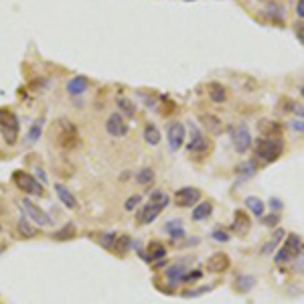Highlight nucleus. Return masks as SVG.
Wrapping results in <instances>:
<instances>
[{"mask_svg": "<svg viewBox=\"0 0 304 304\" xmlns=\"http://www.w3.org/2000/svg\"><path fill=\"white\" fill-rule=\"evenodd\" d=\"M254 146H256V156L264 162H274L276 158H280L284 150V144L280 138H258Z\"/></svg>", "mask_w": 304, "mask_h": 304, "instance_id": "nucleus-1", "label": "nucleus"}, {"mask_svg": "<svg viewBox=\"0 0 304 304\" xmlns=\"http://www.w3.org/2000/svg\"><path fill=\"white\" fill-rule=\"evenodd\" d=\"M12 183H14L22 193H27V195H33V197H43V195H45L43 185H41L33 174H29V172H24V170H14V172H12Z\"/></svg>", "mask_w": 304, "mask_h": 304, "instance_id": "nucleus-2", "label": "nucleus"}, {"mask_svg": "<svg viewBox=\"0 0 304 304\" xmlns=\"http://www.w3.org/2000/svg\"><path fill=\"white\" fill-rule=\"evenodd\" d=\"M55 134H57V142H59V146L65 148V150L75 148L77 142H79V138H77V128L69 122V120H65V118H61V120L57 122V126H55Z\"/></svg>", "mask_w": 304, "mask_h": 304, "instance_id": "nucleus-3", "label": "nucleus"}, {"mask_svg": "<svg viewBox=\"0 0 304 304\" xmlns=\"http://www.w3.org/2000/svg\"><path fill=\"white\" fill-rule=\"evenodd\" d=\"M187 152H189L191 156H195V158H205V156L211 152V142H209V138L203 136V132H201L195 124H191V144L187 146Z\"/></svg>", "mask_w": 304, "mask_h": 304, "instance_id": "nucleus-4", "label": "nucleus"}, {"mask_svg": "<svg viewBox=\"0 0 304 304\" xmlns=\"http://www.w3.org/2000/svg\"><path fill=\"white\" fill-rule=\"evenodd\" d=\"M20 207H22L24 215H27L33 223H37V225H41V227H51V225H53V219L49 217V213L43 211V209H41L39 205H35L33 201L22 199V201H20Z\"/></svg>", "mask_w": 304, "mask_h": 304, "instance_id": "nucleus-5", "label": "nucleus"}, {"mask_svg": "<svg viewBox=\"0 0 304 304\" xmlns=\"http://www.w3.org/2000/svg\"><path fill=\"white\" fill-rule=\"evenodd\" d=\"M300 251H302V239H300L296 233H292V235L286 237V243H284L282 249L276 254V264H284V262H288V260L300 256Z\"/></svg>", "mask_w": 304, "mask_h": 304, "instance_id": "nucleus-6", "label": "nucleus"}, {"mask_svg": "<svg viewBox=\"0 0 304 304\" xmlns=\"http://www.w3.org/2000/svg\"><path fill=\"white\" fill-rule=\"evenodd\" d=\"M0 132L4 134V140L8 144L16 142L18 136V120L14 114H10L8 110H0Z\"/></svg>", "mask_w": 304, "mask_h": 304, "instance_id": "nucleus-7", "label": "nucleus"}, {"mask_svg": "<svg viewBox=\"0 0 304 304\" xmlns=\"http://www.w3.org/2000/svg\"><path fill=\"white\" fill-rule=\"evenodd\" d=\"M229 132H231V142L235 146V152L243 154L251 148V134L245 124H239L237 128H229Z\"/></svg>", "mask_w": 304, "mask_h": 304, "instance_id": "nucleus-8", "label": "nucleus"}, {"mask_svg": "<svg viewBox=\"0 0 304 304\" xmlns=\"http://www.w3.org/2000/svg\"><path fill=\"white\" fill-rule=\"evenodd\" d=\"M185 136H187V130H185V126L181 122H170L166 126V140H168V146H170L172 152H176L183 146Z\"/></svg>", "mask_w": 304, "mask_h": 304, "instance_id": "nucleus-9", "label": "nucleus"}, {"mask_svg": "<svg viewBox=\"0 0 304 304\" xmlns=\"http://www.w3.org/2000/svg\"><path fill=\"white\" fill-rule=\"evenodd\" d=\"M199 199H201V193L195 187H183L174 193V203L179 207H195V203Z\"/></svg>", "mask_w": 304, "mask_h": 304, "instance_id": "nucleus-10", "label": "nucleus"}, {"mask_svg": "<svg viewBox=\"0 0 304 304\" xmlns=\"http://www.w3.org/2000/svg\"><path fill=\"white\" fill-rule=\"evenodd\" d=\"M106 130L114 138H124L128 134V124H126V120H124L122 114H112L108 118V122H106Z\"/></svg>", "mask_w": 304, "mask_h": 304, "instance_id": "nucleus-11", "label": "nucleus"}, {"mask_svg": "<svg viewBox=\"0 0 304 304\" xmlns=\"http://www.w3.org/2000/svg\"><path fill=\"white\" fill-rule=\"evenodd\" d=\"M229 264H231V260H229L227 254L217 251V254H213V256L207 260V270H209V272H213V274H221V272H225V270H227Z\"/></svg>", "mask_w": 304, "mask_h": 304, "instance_id": "nucleus-12", "label": "nucleus"}, {"mask_svg": "<svg viewBox=\"0 0 304 304\" xmlns=\"http://www.w3.org/2000/svg\"><path fill=\"white\" fill-rule=\"evenodd\" d=\"M162 209H164L162 205H156V203H150V201H148L146 207H142V209L138 211V223H142V225H144V223H152V221L162 213Z\"/></svg>", "mask_w": 304, "mask_h": 304, "instance_id": "nucleus-13", "label": "nucleus"}, {"mask_svg": "<svg viewBox=\"0 0 304 304\" xmlns=\"http://www.w3.org/2000/svg\"><path fill=\"white\" fill-rule=\"evenodd\" d=\"M249 227H251L249 217H247L243 211H235L233 223H231V231L237 233V235H247V233H249Z\"/></svg>", "mask_w": 304, "mask_h": 304, "instance_id": "nucleus-14", "label": "nucleus"}, {"mask_svg": "<svg viewBox=\"0 0 304 304\" xmlns=\"http://www.w3.org/2000/svg\"><path fill=\"white\" fill-rule=\"evenodd\" d=\"M87 87H89L87 79L77 75L73 77V79H69V83H67V93H69V95H81V93L87 91Z\"/></svg>", "mask_w": 304, "mask_h": 304, "instance_id": "nucleus-15", "label": "nucleus"}, {"mask_svg": "<svg viewBox=\"0 0 304 304\" xmlns=\"http://www.w3.org/2000/svg\"><path fill=\"white\" fill-rule=\"evenodd\" d=\"M55 191H57V197L61 199V203L65 205V207H69V209H75L77 207V199L71 195V191L67 189V187H63L61 183L59 185H55Z\"/></svg>", "mask_w": 304, "mask_h": 304, "instance_id": "nucleus-16", "label": "nucleus"}, {"mask_svg": "<svg viewBox=\"0 0 304 304\" xmlns=\"http://www.w3.org/2000/svg\"><path fill=\"white\" fill-rule=\"evenodd\" d=\"M211 213H213V203L203 201V203L195 205V209H193V219H195V221H203V219L211 217Z\"/></svg>", "mask_w": 304, "mask_h": 304, "instance_id": "nucleus-17", "label": "nucleus"}, {"mask_svg": "<svg viewBox=\"0 0 304 304\" xmlns=\"http://www.w3.org/2000/svg\"><path fill=\"white\" fill-rule=\"evenodd\" d=\"M209 97L215 104H223L227 99V91H225V87L221 83H211L209 85Z\"/></svg>", "mask_w": 304, "mask_h": 304, "instance_id": "nucleus-18", "label": "nucleus"}, {"mask_svg": "<svg viewBox=\"0 0 304 304\" xmlns=\"http://www.w3.org/2000/svg\"><path fill=\"white\" fill-rule=\"evenodd\" d=\"M164 254H166V249H164V245L160 241H150L148 243V251H146V260L154 262L158 258H164Z\"/></svg>", "mask_w": 304, "mask_h": 304, "instance_id": "nucleus-19", "label": "nucleus"}, {"mask_svg": "<svg viewBox=\"0 0 304 304\" xmlns=\"http://www.w3.org/2000/svg\"><path fill=\"white\" fill-rule=\"evenodd\" d=\"M237 172H239V176H243V181H245V179H249V176H254V174L258 172V162H256V160H247V162H243V164L237 166Z\"/></svg>", "mask_w": 304, "mask_h": 304, "instance_id": "nucleus-20", "label": "nucleus"}, {"mask_svg": "<svg viewBox=\"0 0 304 304\" xmlns=\"http://www.w3.org/2000/svg\"><path fill=\"white\" fill-rule=\"evenodd\" d=\"M144 140L150 144V146H156L160 142V130L154 126V124H146L144 128Z\"/></svg>", "mask_w": 304, "mask_h": 304, "instance_id": "nucleus-21", "label": "nucleus"}, {"mask_svg": "<svg viewBox=\"0 0 304 304\" xmlns=\"http://www.w3.org/2000/svg\"><path fill=\"white\" fill-rule=\"evenodd\" d=\"M130 245H132V239H130V235H120V237H116V241H114V251L116 254H126L128 249H130Z\"/></svg>", "mask_w": 304, "mask_h": 304, "instance_id": "nucleus-22", "label": "nucleus"}, {"mask_svg": "<svg viewBox=\"0 0 304 304\" xmlns=\"http://www.w3.org/2000/svg\"><path fill=\"white\" fill-rule=\"evenodd\" d=\"M136 181H138V185H142V187H150V185H154V170L148 168V166L140 168V172L136 174Z\"/></svg>", "mask_w": 304, "mask_h": 304, "instance_id": "nucleus-23", "label": "nucleus"}, {"mask_svg": "<svg viewBox=\"0 0 304 304\" xmlns=\"http://www.w3.org/2000/svg\"><path fill=\"white\" fill-rule=\"evenodd\" d=\"M245 205L251 209V213L256 217H264V203L258 199V197H247L245 199Z\"/></svg>", "mask_w": 304, "mask_h": 304, "instance_id": "nucleus-24", "label": "nucleus"}, {"mask_svg": "<svg viewBox=\"0 0 304 304\" xmlns=\"http://www.w3.org/2000/svg\"><path fill=\"white\" fill-rule=\"evenodd\" d=\"M203 124H205V126H207V128H209L213 134H221V128H223V126H221V122H219L215 116H209V114H205V116H203Z\"/></svg>", "mask_w": 304, "mask_h": 304, "instance_id": "nucleus-25", "label": "nucleus"}, {"mask_svg": "<svg viewBox=\"0 0 304 304\" xmlns=\"http://www.w3.org/2000/svg\"><path fill=\"white\" fill-rule=\"evenodd\" d=\"M41 134H43V118H39V120L31 126V130H29V140H31V142H37V140L41 138Z\"/></svg>", "mask_w": 304, "mask_h": 304, "instance_id": "nucleus-26", "label": "nucleus"}, {"mask_svg": "<svg viewBox=\"0 0 304 304\" xmlns=\"http://www.w3.org/2000/svg\"><path fill=\"white\" fill-rule=\"evenodd\" d=\"M18 233H20L22 237H35V229L29 225V219H27V215L18 219Z\"/></svg>", "mask_w": 304, "mask_h": 304, "instance_id": "nucleus-27", "label": "nucleus"}, {"mask_svg": "<svg viewBox=\"0 0 304 304\" xmlns=\"http://www.w3.org/2000/svg\"><path fill=\"white\" fill-rule=\"evenodd\" d=\"M118 108H120V110L124 112V116H128V118H134V114H136V106H134L130 99H124V97H122V99L118 102Z\"/></svg>", "mask_w": 304, "mask_h": 304, "instance_id": "nucleus-28", "label": "nucleus"}, {"mask_svg": "<svg viewBox=\"0 0 304 304\" xmlns=\"http://www.w3.org/2000/svg\"><path fill=\"white\" fill-rule=\"evenodd\" d=\"M254 284H256V280H254L251 276L237 278V290H239V292H247V290H251V288H254Z\"/></svg>", "mask_w": 304, "mask_h": 304, "instance_id": "nucleus-29", "label": "nucleus"}, {"mask_svg": "<svg viewBox=\"0 0 304 304\" xmlns=\"http://www.w3.org/2000/svg\"><path fill=\"white\" fill-rule=\"evenodd\" d=\"M53 237H55V239H59V241H61V239H71V237H75V227L69 223V225H65L63 229H59Z\"/></svg>", "mask_w": 304, "mask_h": 304, "instance_id": "nucleus-30", "label": "nucleus"}, {"mask_svg": "<svg viewBox=\"0 0 304 304\" xmlns=\"http://www.w3.org/2000/svg\"><path fill=\"white\" fill-rule=\"evenodd\" d=\"M260 128H262V132H264L266 136H276V134L280 136V132H282V130H280V126L270 124V122H262V126H260Z\"/></svg>", "mask_w": 304, "mask_h": 304, "instance_id": "nucleus-31", "label": "nucleus"}, {"mask_svg": "<svg viewBox=\"0 0 304 304\" xmlns=\"http://www.w3.org/2000/svg\"><path fill=\"white\" fill-rule=\"evenodd\" d=\"M148 201H150V203H156V205L166 207V205H168V195H166V193H162V191H156V193H152Z\"/></svg>", "mask_w": 304, "mask_h": 304, "instance_id": "nucleus-32", "label": "nucleus"}, {"mask_svg": "<svg viewBox=\"0 0 304 304\" xmlns=\"http://www.w3.org/2000/svg\"><path fill=\"white\" fill-rule=\"evenodd\" d=\"M116 233H112V231H108V233H104L102 237H99V243L106 247V249H112L114 247V241H116Z\"/></svg>", "mask_w": 304, "mask_h": 304, "instance_id": "nucleus-33", "label": "nucleus"}, {"mask_svg": "<svg viewBox=\"0 0 304 304\" xmlns=\"http://www.w3.org/2000/svg\"><path fill=\"white\" fill-rule=\"evenodd\" d=\"M185 270H187L185 266H179V268H170L166 274H168V278H170V280H176V282H179V280L185 276Z\"/></svg>", "mask_w": 304, "mask_h": 304, "instance_id": "nucleus-34", "label": "nucleus"}, {"mask_svg": "<svg viewBox=\"0 0 304 304\" xmlns=\"http://www.w3.org/2000/svg\"><path fill=\"white\" fill-rule=\"evenodd\" d=\"M166 229L170 231V237H174V239H176V237H183V233H185L179 221H172V223H168V225H166Z\"/></svg>", "mask_w": 304, "mask_h": 304, "instance_id": "nucleus-35", "label": "nucleus"}, {"mask_svg": "<svg viewBox=\"0 0 304 304\" xmlns=\"http://www.w3.org/2000/svg\"><path fill=\"white\" fill-rule=\"evenodd\" d=\"M140 201H142V199H140L138 195H134V197H130V199L126 201V205H124V207H126V211H132V209H136V205H138Z\"/></svg>", "mask_w": 304, "mask_h": 304, "instance_id": "nucleus-36", "label": "nucleus"}, {"mask_svg": "<svg viewBox=\"0 0 304 304\" xmlns=\"http://www.w3.org/2000/svg\"><path fill=\"white\" fill-rule=\"evenodd\" d=\"M201 278V272L197 270V272H189V274H185L183 278H181V282H195V280H199Z\"/></svg>", "mask_w": 304, "mask_h": 304, "instance_id": "nucleus-37", "label": "nucleus"}, {"mask_svg": "<svg viewBox=\"0 0 304 304\" xmlns=\"http://www.w3.org/2000/svg\"><path fill=\"white\" fill-rule=\"evenodd\" d=\"M211 237H213V239H217V241H227V239H229V233L221 231V229H215V231L211 233Z\"/></svg>", "mask_w": 304, "mask_h": 304, "instance_id": "nucleus-38", "label": "nucleus"}, {"mask_svg": "<svg viewBox=\"0 0 304 304\" xmlns=\"http://www.w3.org/2000/svg\"><path fill=\"white\" fill-rule=\"evenodd\" d=\"M294 33H296V39H300V43L304 45V22H298L294 27Z\"/></svg>", "mask_w": 304, "mask_h": 304, "instance_id": "nucleus-39", "label": "nucleus"}, {"mask_svg": "<svg viewBox=\"0 0 304 304\" xmlns=\"http://www.w3.org/2000/svg\"><path fill=\"white\" fill-rule=\"evenodd\" d=\"M278 219H280V217H278V215H268V217H266V219H264V223H266V225H270V227H272V225H276V223H278Z\"/></svg>", "mask_w": 304, "mask_h": 304, "instance_id": "nucleus-40", "label": "nucleus"}, {"mask_svg": "<svg viewBox=\"0 0 304 304\" xmlns=\"http://www.w3.org/2000/svg\"><path fill=\"white\" fill-rule=\"evenodd\" d=\"M296 14H298L300 18H304V0L298 2V6H296Z\"/></svg>", "mask_w": 304, "mask_h": 304, "instance_id": "nucleus-41", "label": "nucleus"}, {"mask_svg": "<svg viewBox=\"0 0 304 304\" xmlns=\"http://www.w3.org/2000/svg\"><path fill=\"white\" fill-rule=\"evenodd\" d=\"M270 205H272L274 209H280V207H282V203H280L278 199H272V201H270Z\"/></svg>", "mask_w": 304, "mask_h": 304, "instance_id": "nucleus-42", "label": "nucleus"}, {"mask_svg": "<svg viewBox=\"0 0 304 304\" xmlns=\"http://www.w3.org/2000/svg\"><path fill=\"white\" fill-rule=\"evenodd\" d=\"M292 128H296V130H304V122H292Z\"/></svg>", "mask_w": 304, "mask_h": 304, "instance_id": "nucleus-43", "label": "nucleus"}, {"mask_svg": "<svg viewBox=\"0 0 304 304\" xmlns=\"http://www.w3.org/2000/svg\"><path fill=\"white\" fill-rule=\"evenodd\" d=\"M300 91H302V95H304V85H302V89H300Z\"/></svg>", "mask_w": 304, "mask_h": 304, "instance_id": "nucleus-44", "label": "nucleus"}, {"mask_svg": "<svg viewBox=\"0 0 304 304\" xmlns=\"http://www.w3.org/2000/svg\"><path fill=\"white\" fill-rule=\"evenodd\" d=\"M187 2H193V0H187Z\"/></svg>", "mask_w": 304, "mask_h": 304, "instance_id": "nucleus-45", "label": "nucleus"}, {"mask_svg": "<svg viewBox=\"0 0 304 304\" xmlns=\"http://www.w3.org/2000/svg\"><path fill=\"white\" fill-rule=\"evenodd\" d=\"M0 211H2V209H0Z\"/></svg>", "mask_w": 304, "mask_h": 304, "instance_id": "nucleus-46", "label": "nucleus"}]
</instances>
